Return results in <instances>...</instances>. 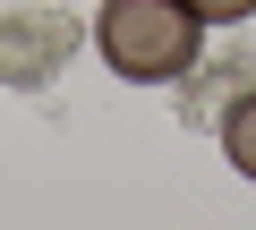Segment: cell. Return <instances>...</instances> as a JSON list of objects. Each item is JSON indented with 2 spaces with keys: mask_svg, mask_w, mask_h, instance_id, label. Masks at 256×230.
Segmentation results:
<instances>
[{
  "mask_svg": "<svg viewBox=\"0 0 256 230\" xmlns=\"http://www.w3.org/2000/svg\"><path fill=\"white\" fill-rule=\"evenodd\" d=\"M188 9H196L205 26H239V17H256V0H188Z\"/></svg>",
  "mask_w": 256,
  "mask_h": 230,
  "instance_id": "obj_3",
  "label": "cell"
},
{
  "mask_svg": "<svg viewBox=\"0 0 256 230\" xmlns=\"http://www.w3.org/2000/svg\"><path fill=\"white\" fill-rule=\"evenodd\" d=\"M222 154H230L239 179H256V94H239V102L222 111Z\"/></svg>",
  "mask_w": 256,
  "mask_h": 230,
  "instance_id": "obj_2",
  "label": "cell"
},
{
  "mask_svg": "<svg viewBox=\"0 0 256 230\" xmlns=\"http://www.w3.org/2000/svg\"><path fill=\"white\" fill-rule=\"evenodd\" d=\"M94 51H102V68H120L128 85H171V77L196 68L205 17L188 9V0H102Z\"/></svg>",
  "mask_w": 256,
  "mask_h": 230,
  "instance_id": "obj_1",
  "label": "cell"
}]
</instances>
